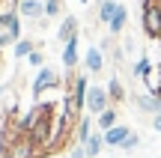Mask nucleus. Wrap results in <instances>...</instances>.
Here are the masks:
<instances>
[{
    "label": "nucleus",
    "mask_w": 161,
    "mask_h": 158,
    "mask_svg": "<svg viewBox=\"0 0 161 158\" xmlns=\"http://www.w3.org/2000/svg\"><path fill=\"white\" fill-rule=\"evenodd\" d=\"M54 125H57V105L54 101H36L30 107V113L21 119V131L42 152H48V146L54 140Z\"/></svg>",
    "instance_id": "obj_1"
},
{
    "label": "nucleus",
    "mask_w": 161,
    "mask_h": 158,
    "mask_svg": "<svg viewBox=\"0 0 161 158\" xmlns=\"http://www.w3.org/2000/svg\"><path fill=\"white\" fill-rule=\"evenodd\" d=\"M140 30L143 36L161 42V0H155L152 6H140Z\"/></svg>",
    "instance_id": "obj_2"
},
{
    "label": "nucleus",
    "mask_w": 161,
    "mask_h": 158,
    "mask_svg": "<svg viewBox=\"0 0 161 158\" xmlns=\"http://www.w3.org/2000/svg\"><path fill=\"white\" fill-rule=\"evenodd\" d=\"M6 155L9 158H42V149L36 146L27 134H21V137H15V140L6 146Z\"/></svg>",
    "instance_id": "obj_3"
},
{
    "label": "nucleus",
    "mask_w": 161,
    "mask_h": 158,
    "mask_svg": "<svg viewBox=\"0 0 161 158\" xmlns=\"http://www.w3.org/2000/svg\"><path fill=\"white\" fill-rule=\"evenodd\" d=\"M54 87H60V75L51 69V66H42V69L36 72V81H33V95H36V101H39L48 90H54Z\"/></svg>",
    "instance_id": "obj_4"
},
{
    "label": "nucleus",
    "mask_w": 161,
    "mask_h": 158,
    "mask_svg": "<svg viewBox=\"0 0 161 158\" xmlns=\"http://www.w3.org/2000/svg\"><path fill=\"white\" fill-rule=\"evenodd\" d=\"M110 107V95L104 87H98V84H90V93H86V111L92 113V117H98L102 111H108Z\"/></svg>",
    "instance_id": "obj_5"
},
{
    "label": "nucleus",
    "mask_w": 161,
    "mask_h": 158,
    "mask_svg": "<svg viewBox=\"0 0 161 158\" xmlns=\"http://www.w3.org/2000/svg\"><path fill=\"white\" fill-rule=\"evenodd\" d=\"M15 9H18V15H21V18L39 21V18L45 15V0H18Z\"/></svg>",
    "instance_id": "obj_6"
},
{
    "label": "nucleus",
    "mask_w": 161,
    "mask_h": 158,
    "mask_svg": "<svg viewBox=\"0 0 161 158\" xmlns=\"http://www.w3.org/2000/svg\"><path fill=\"white\" fill-rule=\"evenodd\" d=\"M128 134H131V128H128V125H122V123H116L110 131H102V137H104V146H114V149H119L122 143L128 140Z\"/></svg>",
    "instance_id": "obj_7"
},
{
    "label": "nucleus",
    "mask_w": 161,
    "mask_h": 158,
    "mask_svg": "<svg viewBox=\"0 0 161 158\" xmlns=\"http://www.w3.org/2000/svg\"><path fill=\"white\" fill-rule=\"evenodd\" d=\"M84 66H86V72H90V75H98V72L104 69L102 48H96V45H90V48H86V54H84Z\"/></svg>",
    "instance_id": "obj_8"
},
{
    "label": "nucleus",
    "mask_w": 161,
    "mask_h": 158,
    "mask_svg": "<svg viewBox=\"0 0 161 158\" xmlns=\"http://www.w3.org/2000/svg\"><path fill=\"white\" fill-rule=\"evenodd\" d=\"M78 27H80L78 18H75V15H66L63 21H60V33H57V39L63 42V45H66V42H72V39H78Z\"/></svg>",
    "instance_id": "obj_9"
},
{
    "label": "nucleus",
    "mask_w": 161,
    "mask_h": 158,
    "mask_svg": "<svg viewBox=\"0 0 161 158\" xmlns=\"http://www.w3.org/2000/svg\"><path fill=\"white\" fill-rule=\"evenodd\" d=\"M137 107H140V113H149V117H155V113H161V95H152V93H143V95H137Z\"/></svg>",
    "instance_id": "obj_10"
},
{
    "label": "nucleus",
    "mask_w": 161,
    "mask_h": 158,
    "mask_svg": "<svg viewBox=\"0 0 161 158\" xmlns=\"http://www.w3.org/2000/svg\"><path fill=\"white\" fill-rule=\"evenodd\" d=\"M116 119H119V107L110 105L108 111H102V113L96 117V125H98V131H110V128L116 125Z\"/></svg>",
    "instance_id": "obj_11"
},
{
    "label": "nucleus",
    "mask_w": 161,
    "mask_h": 158,
    "mask_svg": "<svg viewBox=\"0 0 161 158\" xmlns=\"http://www.w3.org/2000/svg\"><path fill=\"white\" fill-rule=\"evenodd\" d=\"M125 24H128V9L119 3V9H116V15H114V21L108 24V30H110V36H119L122 30H125Z\"/></svg>",
    "instance_id": "obj_12"
},
{
    "label": "nucleus",
    "mask_w": 161,
    "mask_h": 158,
    "mask_svg": "<svg viewBox=\"0 0 161 158\" xmlns=\"http://www.w3.org/2000/svg\"><path fill=\"white\" fill-rule=\"evenodd\" d=\"M102 146H104L102 131H92V134L86 137V143H84V152H86V158H96L98 152H102Z\"/></svg>",
    "instance_id": "obj_13"
},
{
    "label": "nucleus",
    "mask_w": 161,
    "mask_h": 158,
    "mask_svg": "<svg viewBox=\"0 0 161 158\" xmlns=\"http://www.w3.org/2000/svg\"><path fill=\"white\" fill-rule=\"evenodd\" d=\"M60 60H63V66H66L69 72L78 66V39L66 42V48H63V57H60Z\"/></svg>",
    "instance_id": "obj_14"
},
{
    "label": "nucleus",
    "mask_w": 161,
    "mask_h": 158,
    "mask_svg": "<svg viewBox=\"0 0 161 158\" xmlns=\"http://www.w3.org/2000/svg\"><path fill=\"white\" fill-rule=\"evenodd\" d=\"M104 90H108V95H110V105H116V107H119V105H122V99H125V90H122L119 78H110Z\"/></svg>",
    "instance_id": "obj_15"
},
{
    "label": "nucleus",
    "mask_w": 161,
    "mask_h": 158,
    "mask_svg": "<svg viewBox=\"0 0 161 158\" xmlns=\"http://www.w3.org/2000/svg\"><path fill=\"white\" fill-rule=\"evenodd\" d=\"M116 9H119V3L116 0H104L102 6H98V24H110L116 15Z\"/></svg>",
    "instance_id": "obj_16"
},
{
    "label": "nucleus",
    "mask_w": 161,
    "mask_h": 158,
    "mask_svg": "<svg viewBox=\"0 0 161 158\" xmlns=\"http://www.w3.org/2000/svg\"><path fill=\"white\" fill-rule=\"evenodd\" d=\"M90 128H92V119H90V117H80V119H78V125H75V140L80 143V146H84V143H86V137L92 134Z\"/></svg>",
    "instance_id": "obj_17"
},
{
    "label": "nucleus",
    "mask_w": 161,
    "mask_h": 158,
    "mask_svg": "<svg viewBox=\"0 0 161 158\" xmlns=\"http://www.w3.org/2000/svg\"><path fill=\"white\" fill-rule=\"evenodd\" d=\"M12 48H15V57H18V60H27L30 54L36 51L33 39H27V36H24V39H18V42H15V45H12Z\"/></svg>",
    "instance_id": "obj_18"
},
{
    "label": "nucleus",
    "mask_w": 161,
    "mask_h": 158,
    "mask_svg": "<svg viewBox=\"0 0 161 158\" xmlns=\"http://www.w3.org/2000/svg\"><path fill=\"white\" fill-rule=\"evenodd\" d=\"M131 72H134V78H146L152 72V63H149V57H140L137 63L131 66Z\"/></svg>",
    "instance_id": "obj_19"
},
{
    "label": "nucleus",
    "mask_w": 161,
    "mask_h": 158,
    "mask_svg": "<svg viewBox=\"0 0 161 158\" xmlns=\"http://www.w3.org/2000/svg\"><path fill=\"white\" fill-rule=\"evenodd\" d=\"M63 12V0H45V18H57Z\"/></svg>",
    "instance_id": "obj_20"
},
{
    "label": "nucleus",
    "mask_w": 161,
    "mask_h": 158,
    "mask_svg": "<svg viewBox=\"0 0 161 158\" xmlns=\"http://www.w3.org/2000/svg\"><path fill=\"white\" fill-rule=\"evenodd\" d=\"M27 63L33 66V69H42V66H45V54H42L39 48H36V51H33V54L27 57Z\"/></svg>",
    "instance_id": "obj_21"
},
{
    "label": "nucleus",
    "mask_w": 161,
    "mask_h": 158,
    "mask_svg": "<svg viewBox=\"0 0 161 158\" xmlns=\"http://www.w3.org/2000/svg\"><path fill=\"white\" fill-rule=\"evenodd\" d=\"M137 143H140V134H137V131H131V134H128V140L125 143H122V152H131V149H137Z\"/></svg>",
    "instance_id": "obj_22"
},
{
    "label": "nucleus",
    "mask_w": 161,
    "mask_h": 158,
    "mask_svg": "<svg viewBox=\"0 0 161 158\" xmlns=\"http://www.w3.org/2000/svg\"><path fill=\"white\" fill-rule=\"evenodd\" d=\"M6 45H15V39H12V33H6V30H0V51H3Z\"/></svg>",
    "instance_id": "obj_23"
},
{
    "label": "nucleus",
    "mask_w": 161,
    "mask_h": 158,
    "mask_svg": "<svg viewBox=\"0 0 161 158\" xmlns=\"http://www.w3.org/2000/svg\"><path fill=\"white\" fill-rule=\"evenodd\" d=\"M69 158H86V152H84V146H72V152H69Z\"/></svg>",
    "instance_id": "obj_24"
},
{
    "label": "nucleus",
    "mask_w": 161,
    "mask_h": 158,
    "mask_svg": "<svg viewBox=\"0 0 161 158\" xmlns=\"http://www.w3.org/2000/svg\"><path fill=\"white\" fill-rule=\"evenodd\" d=\"M152 128L161 131V113H155V117H152Z\"/></svg>",
    "instance_id": "obj_25"
},
{
    "label": "nucleus",
    "mask_w": 161,
    "mask_h": 158,
    "mask_svg": "<svg viewBox=\"0 0 161 158\" xmlns=\"http://www.w3.org/2000/svg\"><path fill=\"white\" fill-rule=\"evenodd\" d=\"M3 123H6V113H3V107H0V128H3Z\"/></svg>",
    "instance_id": "obj_26"
},
{
    "label": "nucleus",
    "mask_w": 161,
    "mask_h": 158,
    "mask_svg": "<svg viewBox=\"0 0 161 158\" xmlns=\"http://www.w3.org/2000/svg\"><path fill=\"white\" fill-rule=\"evenodd\" d=\"M0 158H9V155H6V152H3V149H0Z\"/></svg>",
    "instance_id": "obj_27"
},
{
    "label": "nucleus",
    "mask_w": 161,
    "mask_h": 158,
    "mask_svg": "<svg viewBox=\"0 0 161 158\" xmlns=\"http://www.w3.org/2000/svg\"><path fill=\"white\" fill-rule=\"evenodd\" d=\"M80 3H86V0H80Z\"/></svg>",
    "instance_id": "obj_28"
},
{
    "label": "nucleus",
    "mask_w": 161,
    "mask_h": 158,
    "mask_svg": "<svg viewBox=\"0 0 161 158\" xmlns=\"http://www.w3.org/2000/svg\"><path fill=\"white\" fill-rule=\"evenodd\" d=\"M0 3H3V0H0ZM0 12H3V9H0Z\"/></svg>",
    "instance_id": "obj_29"
},
{
    "label": "nucleus",
    "mask_w": 161,
    "mask_h": 158,
    "mask_svg": "<svg viewBox=\"0 0 161 158\" xmlns=\"http://www.w3.org/2000/svg\"><path fill=\"white\" fill-rule=\"evenodd\" d=\"M116 3H119V0H116Z\"/></svg>",
    "instance_id": "obj_30"
}]
</instances>
